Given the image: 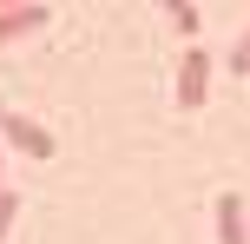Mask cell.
I'll return each instance as SVG.
<instances>
[{
	"label": "cell",
	"mask_w": 250,
	"mask_h": 244,
	"mask_svg": "<svg viewBox=\"0 0 250 244\" xmlns=\"http://www.w3.org/2000/svg\"><path fill=\"white\" fill-rule=\"evenodd\" d=\"M204 99H211V53H204V46H185V53H178V106L198 112Z\"/></svg>",
	"instance_id": "cell-1"
},
{
	"label": "cell",
	"mask_w": 250,
	"mask_h": 244,
	"mask_svg": "<svg viewBox=\"0 0 250 244\" xmlns=\"http://www.w3.org/2000/svg\"><path fill=\"white\" fill-rule=\"evenodd\" d=\"M0 132H7V145H20L26 158H53V132L40 126L33 112H13V106H7V119H0Z\"/></svg>",
	"instance_id": "cell-2"
},
{
	"label": "cell",
	"mask_w": 250,
	"mask_h": 244,
	"mask_svg": "<svg viewBox=\"0 0 250 244\" xmlns=\"http://www.w3.org/2000/svg\"><path fill=\"white\" fill-rule=\"evenodd\" d=\"M211 218H217V244H250V231H244V198L237 192H217Z\"/></svg>",
	"instance_id": "cell-3"
},
{
	"label": "cell",
	"mask_w": 250,
	"mask_h": 244,
	"mask_svg": "<svg viewBox=\"0 0 250 244\" xmlns=\"http://www.w3.org/2000/svg\"><path fill=\"white\" fill-rule=\"evenodd\" d=\"M33 26H46V7L40 0H20V7H0V46L20 33H33Z\"/></svg>",
	"instance_id": "cell-4"
},
{
	"label": "cell",
	"mask_w": 250,
	"mask_h": 244,
	"mask_svg": "<svg viewBox=\"0 0 250 244\" xmlns=\"http://www.w3.org/2000/svg\"><path fill=\"white\" fill-rule=\"evenodd\" d=\"M165 20H171L178 33H185L191 46H198V26H204V13H198V7H185V0H165Z\"/></svg>",
	"instance_id": "cell-5"
},
{
	"label": "cell",
	"mask_w": 250,
	"mask_h": 244,
	"mask_svg": "<svg viewBox=\"0 0 250 244\" xmlns=\"http://www.w3.org/2000/svg\"><path fill=\"white\" fill-rule=\"evenodd\" d=\"M224 60H230V73H250V26L230 40V53H224Z\"/></svg>",
	"instance_id": "cell-6"
},
{
	"label": "cell",
	"mask_w": 250,
	"mask_h": 244,
	"mask_svg": "<svg viewBox=\"0 0 250 244\" xmlns=\"http://www.w3.org/2000/svg\"><path fill=\"white\" fill-rule=\"evenodd\" d=\"M13 218H20V192H0V238L13 231Z\"/></svg>",
	"instance_id": "cell-7"
},
{
	"label": "cell",
	"mask_w": 250,
	"mask_h": 244,
	"mask_svg": "<svg viewBox=\"0 0 250 244\" xmlns=\"http://www.w3.org/2000/svg\"><path fill=\"white\" fill-rule=\"evenodd\" d=\"M0 158H7V145H0ZM0 192H7V185H0Z\"/></svg>",
	"instance_id": "cell-8"
},
{
	"label": "cell",
	"mask_w": 250,
	"mask_h": 244,
	"mask_svg": "<svg viewBox=\"0 0 250 244\" xmlns=\"http://www.w3.org/2000/svg\"><path fill=\"white\" fill-rule=\"evenodd\" d=\"M0 119H7V106H0Z\"/></svg>",
	"instance_id": "cell-9"
}]
</instances>
